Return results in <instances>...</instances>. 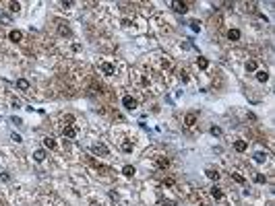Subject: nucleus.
Wrapping results in <instances>:
<instances>
[{"mask_svg": "<svg viewBox=\"0 0 275 206\" xmlns=\"http://www.w3.org/2000/svg\"><path fill=\"white\" fill-rule=\"evenodd\" d=\"M10 140H15V142H21V140H23V138H21L19 134H10Z\"/></svg>", "mask_w": 275, "mask_h": 206, "instance_id": "32", "label": "nucleus"}, {"mask_svg": "<svg viewBox=\"0 0 275 206\" xmlns=\"http://www.w3.org/2000/svg\"><path fill=\"white\" fill-rule=\"evenodd\" d=\"M120 148L124 152H132V142H130V140H124V142L120 144Z\"/></svg>", "mask_w": 275, "mask_h": 206, "instance_id": "20", "label": "nucleus"}, {"mask_svg": "<svg viewBox=\"0 0 275 206\" xmlns=\"http://www.w3.org/2000/svg\"><path fill=\"white\" fill-rule=\"evenodd\" d=\"M75 4V2H73V0H64V2H62V6H64V8H70V6Z\"/></svg>", "mask_w": 275, "mask_h": 206, "instance_id": "33", "label": "nucleus"}, {"mask_svg": "<svg viewBox=\"0 0 275 206\" xmlns=\"http://www.w3.org/2000/svg\"><path fill=\"white\" fill-rule=\"evenodd\" d=\"M89 206H100V202H95V200H91V202H89Z\"/></svg>", "mask_w": 275, "mask_h": 206, "instance_id": "36", "label": "nucleus"}, {"mask_svg": "<svg viewBox=\"0 0 275 206\" xmlns=\"http://www.w3.org/2000/svg\"><path fill=\"white\" fill-rule=\"evenodd\" d=\"M44 147L50 148V151H54V148H56V140H54L52 136H46V138H44Z\"/></svg>", "mask_w": 275, "mask_h": 206, "instance_id": "14", "label": "nucleus"}, {"mask_svg": "<svg viewBox=\"0 0 275 206\" xmlns=\"http://www.w3.org/2000/svg\"><path fill=\"white\" fill-rule=\"evenodd\" d=\"M17 89H21V91H27V89H29V80L19 79V80H17Z\"/></svg>", "mask_w": 275, "mask_h": 206, "instance_id": "18", "label": "nucleus"}, {"mask_svg": "<svg viewBox=\"0 0 275 206\" xmlns=\"http://www.w3.org/2000/svg\"><path fill=\"white\" fill-rule=\"evenodd\" d=\"M62 134H64V138H75L77 134H79V130H77V126H64V130H62Z\"/></svg>", "mask_w": 275, "mask_h": 206, "instance_id": "6", "label": "nucleus"}, {"mask_svg": "<svg viewBox=\"0 0 275 206\" xmlns=\"http://www.w3.org/2000/svg\"><path fill=\"white\" fill-rule=\"evenodd\" d=\"M10 122H13V124H17V126H21V124H23V120H21V118H17V116H15V118H10Z\"/></svg>", "mask_w": 275, "mask_h": 206, "instance_id": "31", "label": "nucleus"}, {"mask_svg": "<svg viewBox=\"0 0 275 206\" xmlns=\"http://www.w3.org/2000/svg\"><path fill=\"white\" fill-rule=\"evenodd\" d=\"M232 179H234L236 183H244V182H246V179L240 175V173H232Z\"/></svg>", "mask_w": 275, "mask_h": 206, "instance_id": "25", "label": "nucleus"}, {"mask_svg": "<svg viewBox=\"0 0 275 206\" xmlns=\"http://www.w3.org/2000/svg\"><path fill=\"white\" fill-rule=\"evenodd\" d=\"M255 161H256V163H265V161H267V152H263V151L255 152Z\"/></svg>", "mask_w": 275, "mask_h": 206, "instance_id": "19", "label": "nucleus"}, {"mask_svg": "<svg viewBox=\"0 0 275 206\" xmlns=\"http://www.w3.org/2000/svg\"><path fill=\"white\" fill-rule=\"evenodd\" d=\"M159 206H176L174 200H159Z\"/></svg>", "mask_w": 275, "mask_h": 206, "instance_id": "28", "label": "nucleus"}, {"mask_svg": "<svg viewBox=\"0 0 275 206\" xmlns=\"http://www.w3.org/2000/svg\"><path fill=\"white\" fill-rule=\"evenodd\" d=\"M180 79H182V80H184V83H186V80H188V72H184V70H182V74H180Z\"/></svg>", "mask_w": 275, "mask_h": 206, "instance_id": "34", "label": "nucleus"}, {"mask_svg": "<svg viewBox=\"0 0 275 206\" xmlns=\"http://www.w3.org/2000/svg\"><path fill=\"white\" fill-rule=\"evenodd\" d=\"M205 175L209 177L211 182H217V179H219V169H215V167H207V169H205Z\"/></svg>", "mask_w": 275, "mask_h": 206, "instance_id": "5", "label": "nucleus"}, {"mask_svg": "<svg viewBox=\"0 0 275 206\" xmlns=\"http://www.w3.org/2000/svg\"><path fill=\"white\" fill-rule=\"evenodd\" d=\"M190 29H192V31H201V23H199V21H190Z\"/></svg>", "mask_w": 275, "mask_h": 206, "instance_id": "27", "label": "nucleus"}, {"mask_svg": "<svg viewBox=\"0 0 275 206\" xmlns=\"http://www.w3.org/2000/svg\"><path fill=\"white\" fill-rule=\"evenodd\" d=\"M8 39H10V41H21V39H23V33H21L19 29H13V31L8 33Z\"/></svg>", "mask_w": 275, "mask_h": 206, "instance_id": "12", "label": "nucleus"}, {"mask_svg": "<svg viewBox=\"0 0 275 206\" xmlns=\"http://www.w3.org/2000/svg\"><path fill=\"white\" fill-rule=\"evenodd\" d=\"M209 132H211V134H213V136H215V138H219V136H221V134H224V132H221V128H219V126H211V130H209Z\"/></svg>", "mask_w": 275, "mask_h": 206, "instance_id": "23", "label": "nucleus"}, {"mask_svg": "<svg viewBox=\"0 0 275 206\" xmlns=\"http://www.w3.org/2000/svg\"><path fill=\"white\" fill-rule=\"evenodd\" d=\"M209 194H211V198H215V200H221V198H224V190H221L219 186H213L209 190Z\"/></svg>", "mask_w": 275, "mask_h": 206, "instance_id": "9", "label": "nucleus"}, {"mask_svg": "<svg viewBox=\"0 0 275 206\" xmlns=\"http://www.w3.org/2000/svg\"><path fill=\"white\" fill-rule=\"evenodd\" d=\"M58 31H60V35H64V37H70V29H68V27H64L62 23H60V27H58Z\"/></svg>", "mask_w": 275, "mask_h": 206, "instance_id": "24", "label": "nucleus"}, {"mask_svg": "<svg viewBox=\"0 0 275 206\" xmlns=\"http://www.w3.org/2000/svg\"><path fill=\"white\" fill-rule=\"evenodd\" d=\"M170 6L176 10V13H180V15H184L186 10H188V4H186V2H176L174 0V2H170Z\"/></svg>", "mask_w": 275, "mask_h": 206, "instance_id": "4", "label": "nucleus"}, {"mask_svg": "<svg viewBox=\"0 0 275 206\" xmlns=\"http://www.w3.org/2000/svg\"><path fill=\"white\" fill-rule=\"evenodd\" d=\"M122 105H124V109H128V111H135L139 101H137L135 97H130V95H124V97H122Z\"/></svg>", "mask_w": 275, "mask_h": 206, "instance_id": "1", "label": "nucleus"}, {"mask_svg": "<svg viewBox=\"0 0 275 206\" xmlns=\"http://www.w3.org/2000/svg\"><path fill=\"white\" fill-rule=\"evenodd\" d=\"M2 179H4V182H8V179H10V175H8L6 171H2Z\"/></svg>", "mask_w": 275, "mask_h": 206, "instance_id": "35", "label": "nucleus"}, {"mask_svg": "<svg viewBox=\"0 0 275 206\" xmlns=\"http://www.w3.org/2000/svg\"><path fill=\"white\" fill-rule=\"evenodd\" d=\"M255 182H256V183H265V182H267V177L263 175V173H256V175H255Z\"/></svg>", "mask_w": 275, "mask_h": 206, "instance_id": "26", "label": "nucleus"}, {"mask_svg": "<svg viewBox=\"0 0 275 206\" xmlns=\"http://www.w3.org/2000/svg\"><path fill=\"white\" fill-rule=\"evenodd\" d=\"M100 70L105 74V76H112V74L116 72V66H114V64H110V62H101L100 64Z\"/></svg>", "mask_w": 275, "mask_h": 206, "instance_id": "2", "label": "nucleus"}, {"mask_svg": "<svg viewBox=\"0 0 275 206\" xmlns=\"http://www.w3.org/2000/svg\"><path fill=\"white\" fill-rule=\"evenodd\" d=\"M256 80L259 83H267L269 80V72L267 70H256Z\"/></svg>", "mask_w": 275, "mask_h": 206, "instance_id": "13", "label": "nucleus"}, {"mask_svg": "<svg viewBox=\"0 0 275 206\" xmlns=\"http://www.w3.org/2000/svg\"><path fill=\"white\" fill-rule=\"evenodd\" d=\"M122 173H124L126 177H132V175H135V167H132V165H124V167H122Z\"/></svg>", "mask_w": 275, "mask_h": 206, "instance_id": "17", "label": "nucleus"}, {"mask_svg": "<svg viewBox=\"0 0 275 206\" xmlns=\"http://www.w3.org/2000/svg\"><path fill=\"white\" fill-rule=\"evenodd\" d=\"M197 120H199V118H197V113H186V116H184V126L188 128V130H190V128H195L197 126Z\"/></svg>", "mask_w": 275, "mask_h": 206, "instance_id": "3", "label": "nucleus"}, {"mask_svg": "<svg viewBox=\"0 0 275 206\" xmlns=\"http://www.w3.org/2000/svg\"><path fill=\"white\" fill-rule=\"evenodd\" d=\"M73 122H75L73 116H64V124H66V126H73Z\"/></svg>", "mask_w": 275, "mask_h": 206, "instance_id": "30", "label": "nucleus"}, {"mask_svg": "<svg viewBox=\"0 0 275 206\" xmlns=\"http://www.w3.org/2000/svg\"><path fill=\"white\" fill-rule=\"evenodd\" d=\"M197 66H199L201 70H207V68H209V60H207V58H201V56H199V58H197Z\"/></svg>", "mask_w": 275, "mask_h": 206, "instance_id": "15", "label": "nucleus"}, {"mask_svg": "<svg viewBox=\"0 0 275 206\" xmlns=\"http://www.w3.org/2000/svg\"><path fill=\"white\" fill-rule=\"evenodd\" d=\"M246 70L248 72H256V60H248L246 62Z\"/></svg>", "mask_w": 275, "mask_h": 206, "instance_id": "21", "label": "nucleus"}, {"mask_svg": "<svg viewBox=\"0 0 275 206\" xmlns=\"http://www.w3.org/2000/svg\"><path fill=\"white\" fill-rule=\"evenodd\" d=\"M155 167H157V169H168V167H170V159L168 157H157L155 159Z\"/></svg>", "mask_w": 275, "mask_h": 206, "instance_id": "7", "label": "nucleus"}, {"mask_svg": "<svg viewBox=\"0 0 275 206\" xmlns=\"http://www.w3.org/2000/svg\"><path fill=\"white\" fill-rule=\"evenodd\" d=\"M240 37H242V33L238 29H230V31H228V39H230V41H240Z\"/></svg>", "mask_w": 275, "mask_h": 206, "instance_id": "10", "label": "nucleus"}, {"mask_svg": "<svg viewBox=\"0 0 275 206\" xmlns=\"http://www.w3.org/2000/svg\"><path fill=\"white\" fill-rule=\"evenodd\" d=\"M174 177H168V179H164V186H168V188H172V186H174Z\"/></svg>", "mask_w": 275, "mask_h": 206, "instance_id": "29", "label": "nucleus"}, {"mask_svg": "<svg viewBox=\"0 0 275 206\" xmlns=\"http://www.w3.org/2000/svg\"><path fill=\"white\" fill-rule=\"evenodd\" d=\"M33 159H35L37 163L46 161V151H44V148H40V151H35V152H33Z\"/></svg>", "mask_w": 275, "mask_h": 206, "instance_id": "16", "label": "nucleus"}, {"mask_svg": "<svg viewBox=\"0 0 275 206\" xmlns=\"http://www.w3.org/2000/svg\"><path fill=\"white\" fill-rule=\"evenodd\" d=\"M91 151H93L95 155H104V157L110 152V151H108V147H105V144H101V142L100 144H93V147H91Z\"/></svg>", "mask_w": 275, "mask_h": 206, "instance_id": "8", "label": "nucleus"}, {"mask_svg": "<svg viewBox=\"0 0 275 206\" xmlns=\"http://www.w3.org/2000/svg\"><path fill=\"white\" fill-rule=\"evenodd\" d=\"M6 6H8V10H10V13H19V8H21V4H19V2H6Z\"/></svg>", "mask_w": 275, "mask_h": 206, "instance_id": "22", "label": "nucleus"}, {"mask_svg": "<svg viewBox=\"0 0 275 206\" xmlns=\"http://www.w3.org/2000/svg\"><path fill=\"white\" fill-rule=\"evenodd\" d=\"M246 148H248V142H246V140H236V142H234V151L244 152Z\"/></svg>", "mask_w": 275, "mask_h": 206, "instance_id": "11", "label": "nucleus"}]
</instances>
